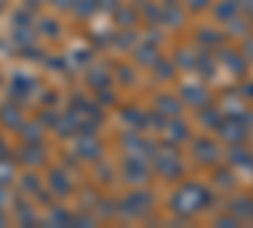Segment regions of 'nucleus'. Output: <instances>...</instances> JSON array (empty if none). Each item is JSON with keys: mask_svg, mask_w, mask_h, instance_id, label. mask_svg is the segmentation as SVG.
<instances>
[{"mask_svg": "<svg viewBox=\"0 0 253 228\" xmlns=\"http://www.w3.org/2000/svg\"><path fill=\"white\" fill-rule=\"evenodd\" d=\"M230 213H233L238 221H253V200L251 198H238L233 205H230Z\"/></svg>", "mask_w": 253, "mask_h": 228, "instance_id": "obj_16", "label": "nucleus"}, {"mask_svg": "<svg viewBox=\"0 0 253 228\" xmlns=\"http://www.w3.org/2000/svg\"><path fill=\"white\" fill-rule=\"evenodd\" d=\"M228 23H230V31H233V33H246V26H241V20L238 18H233V20H228Z\"/></svg>", "mask_w": 253, "mask_h": 228, "instance_id": "obj_33", "label": "nucleus"}, {"mask_svg": "<svg viewBox=\"0 0 253 228\" xmlns=\"http://www.w3.org/2000/svg\"><path fill=\"white\" fill-rule=\"evenodd\" d=\"M243 56H246L248 61H253V38L246 41V53H243Z\"/></svg>", "mask_w": 253, "mask_h": 228, "instance_id": "obj_35", "label": "nucleus"}, {"mask_svg": "<svg viewBox=\"0 0 253 228\" xmlns=\"http://www.w3.org/2000/svg\"><path fill=\"white\" fill-rule=\"evenodd\" d=\"M157 112L162 114V117H180V112H182V99H177V96H170V94H162V96H157Z\"/></svg>", "mask_w": 253, "mask_h": 228, "instance_id": "obj_11", "label": "nucleus"}, {"mask_svg": "<svg viewBox=\"0 0 253 228\" xmlns=\"http://www.w3.org/2000/svg\"><path fill=\"white\" fill-rule=\"evenodd\" d=\"M48 226H74V216L69 211H58L53 208L48 216Z\"/></svg>", "mask_w": 253, "mask_h": 228, "instance_id": "obj_20", "label": "nucleus"}, {"mask_svg": "<svg viewBox=\"0 0 253 228\" xmlns=\"http://www.w3.org/2000/svg\"><path fill=\"white\" fill-rule=\"evenodd\" d=\"M198 38L203 41L205 46H218V44H220V36H218L215 31H203V33H200Z\"/></svg>", "mask_w": 253, "mask_h": 228, "instance_id": "obj_29", "label": "nucleus"}, {"mask_svg": "<svg viewBox=\"0 0 253 228\" xmlns=\"http://www.w3.org/2000/svg\"><path fill=\"white\" fill-rule=\"evenodd\" d=\"M203 122L208 124V127H218V124L223 122V117H220L213 107H210V104H208V107H203Z\"/></svg>", "mask_w": 253, "mask_h": 228, "instance_id": "obj_26", "label": "nucleus"}, {"mask_svg": "<svg viewBox=\"0 0 253 228\" xmlns=\"http://www.w3.org/2000/svg\"><path fill=\"white\" fill-rule=\"evenodd\" d=\"M218 132L220 137L228 142V144H241L248 135V124H243V117L236 114V117H223V122L218 124Z\"/></svg>", "mask_w": 253, "mask_h": 228, "instance_id": "obj_4", "label": "nucleus"}, {"mask_svg": "<svg viewBox=\"0 0 253 228\" xmlns=\"http://www.w3.org/2000/svg\"><path fill=\"white\" fill-rule=\"evenodd\" d=\"M187 5H190V10H203L210 5V0H187Z\"/></svg>", "mask_w": 253, "mask_h": 228, "instance_id": "obj_31", "label": "nucleus"}, {"mask_svg": "<svg viewBox=\"0 0 253 228\" xmlns=\"http://www.w3.org/2000/svg\"><path fill=\"white\" fill-rule=\"evenodd\" d=\"M74 10L79 13V15H84V18H86V15H91L94 10H99V0H74Z\"/></svg>", "mask_w": 253, "mask_h": 228, "instance_id": "obj_23", "label": "nucleus"}, {"mask_svg": "<svg viewBox=\"0 0 253 228\" xmlns=\"http://www.w3.org/2000/svg\"><path fill=\"white\" fill-rule=\"evenodd\" d=\"M155 170L167 178V180H175L182 175V160L177 155L175 147H162V150H155Z\"/></svg>", "mask_w": 253, "mask_h": 228, "instance_id": "obj_2", "label": "nucleus"}, {"mask_svg": "<svg viewBox=\"0 0 253 228\" xmlns=\"http://www.w3.org/2000/svg\"><path fill=\"white\" fill-rule=\"evenodd\" d=\"M137 61H139V64H144V66H152L155 64V61L160 58L157 56V44H152V41H144V44L137 48Z\"/></svg>", "mask_w": 253, "mask_h": 228, "instance_id": "obj_15", "label": "nucleus"}, {"mask_svg": "<svg viewBox=\"0 0 253 228\" xmlns=\"http://www.w3.org/2000/svg\"><path fill=\"white\" fill-rule=\"evenodd\" d=\"M241 8H243L246 13H251V15H253V0H241Z\"/></svg>", "mask_w": 253, "mask_h": 228, "instance_id": "obj_36", "label": "nucleus"}, {"mask_svg": "<svg viewBox=\"0 0 253 228\" xmlns=\"http://www.w3.org/2000/svg\"><path fill=\"white\" fill-rule=\"evenodd\" d=\"M124 142H126V152L134 155V157H150V155H155L152 142L142 139L139 135H126V137H124Z\"/></svg>", "mask_w": 253, "mask_h": 228, "instance_id": "obj_9", "label": "nucleus"}, {"mask_svg": "<svg viewBox=\"0 0 253 228\" xmlns=\"http://www.w3.org/2000/svg\"><path fill=\"white\" fill-rule=\"evenodd\" d=\"M20 160H23V165H28V168H38L41 162H43V150H41L38 142H28L23 150H20Z\"/></svg>", "mask_w": 253, "mask_h": 228, "instance_id": "obj_13", "label": "nucleus"}, {"mask_svg": "<svg viewBox=\"0 0 253 228\" xmlns=\"http://www.w3.org/2000/svg\"><path fill=\"white\" fill-rule=\"evenodd\" d=\"M152 66H155V74H157L160 79H172V76H175V66L170 64V61H165V58H157Z\"/></svg>", "mask_w": 253, "mask_h": 228, "instance_id": "obj_22", "label": "nucleus"}, {"mask_svg": "<svg viewBox=\"0 0 253 228\" xmlns=\"http://www.w3.org/2000/svg\"><path fill=\"white\" fill-rule=\"evenodd\" d=\"M99 8H104V10H117L119 5H117V0H99Z\"/></svg>", "mask_w": 253, "mask_h": 228, "instance_id": "obj_34", "label": "nucleus"}, {"mask_svg": "<svg viewBox=\"0 0 253 228\" xmlns=\"http://www.w3.org/2000/svg\"><path fill=\"white\" fill-rule=\"evenodd\" d=\"M122 175L126 182H132V185H142L150 180V165H147V157H134L129 155L126 157V162L122 165Z\"/></svg>", "mask_w": 253, "mask_h": 228, "instance_id": "obj_5", "label": "nucleus"}, {"mask_svg": "<svg viewBox=\"0 0 253 228\" xmlns=\"http://www.w3.org/2000/svg\"><path fill=\"white\" fill-rule=\"evenodd\" d=\"M195 64H198L200 74H205V76H213V74H215V66H213V58H210L208 53L198 56V58H195Z\"/></svg>", "mask_w": 253, "mask_h": 228, "instance_id": "obj_25", "label": "nucleus"}, {"mask_svg": "<svg viewBox=\"0 0 253 228\" xmlns=\"http://www.w3.org/2000/svg\"><path fill=\"white\" fill-rule=\"evenodd\" d=\"M180 99L190 107H208L210 104V94L200 84H185L182 91H180Z\"/></svg>", "mask_w": 253, "mask_h": 228, "instance_id": "obj_6", "label": "nucleus"}, {"mask_svg": "<svg viewBox=\"0 0 253 228\" xmlns=\"http://www.w3.org/2000/svg\"><path fill=\"white\" fill-rule=\"evenodd\" d=\"M241 221L236 218V216H228V218H220L218 221V226H225V228H233V226H238Z\"/></svg>", "mask_w": 253, "mask_h": 228, "instance_id": "obj_32", "label": "nucleus"}, {"mask_svg": "<svg viewBox=\"0 0 253 228\" xmlns=\"http://www.w3.org/2000/svg\"><path fill=\"white\" fill-rule=\"evenodd\" d=\"M15 178V168L8 160H0V185H8Z\"/></svg>", "mask_w": 253, "mask_h": 228, "instance_id": "obj_27", "label": "nucleus"}, {"mask_svg": "<svg viewBox=\"0 0 253 228\" xmlns=\"http://www.w3.org/2000/svg\"><path fill=\"white\" fill-rule=\"evenodd\" d=\"M165 132H167V137H170L172 142H182V139L190 137V130L185 127V122H180L177 117H175V122L165 124Z\"/></svg>", "mask_w": 253, "mask_h": 228, "instance_id": "obj_18", "label": "nucleus"}, {"mask_svg": "<svg viewBox=\"0 0 253 228\" xmlns=\"http://www.w3.org/2000/svg\"><path fill=\"white\" fill-rule=\"evenodd\" d=\"M89 84L91 87H96V89H107L112 81H109V74L107 71H101V69H94L91 74H89Z\"/></svg>", "mask_w": 253, "mask_h": 228, "instance_id": "obj_21", "label": "nucleus"}, {"mask_svg": "<svg viewBox=\"0 0 253 228\" xmlns=\"http://www.w3.org/2000/svg\"><path fill=\"white\" fill-rule=\"evenodd\" d=\"M48 185H51V190L56 193V195H69L71 193V180H69V175L63 173V170H51V175H48Z\"/></svg>", "mask_w": 253, "mask_h": 228, "instance_id": "obj_12", "label": "nucleus"}, {"mask_svg": "<svg viewBox=\"0 0 253 228\" xmlns=\"http://www.w3.org/2000/svg\"><path fill=\"white\" fill-rule=\"evenodd\" d=\"M167 3H175V0H167Z\"/></svg>", "mask_w": 253, "mask_h": 228, "instance_id": "obj_38", "label": "nucleus"}, {"mask_svg": "<svg viewBox=\"0 0 253 228\" xmlns=\"http://www.w3.org/2000/svg\"><path fill=\"white\" fill-rule=\"evenodd\" d=\"M195 53L190 51V48H182V51H177V61H180V69H195Z\"/></svg>", "mask_w": 253, "mask_h": 228, "instance_id": "obj_24", "label": "nucleus"}, {"mask_svg": "<svg viewBox=\"0 0 253 228\" xmlns=\"http://www.w3.org/2000/svg\"><path fill=\"white\" fill-rule=\"evenodd\" d=\"M193 155H195V160H200L203 165H215V162L220 160L218 144L210 142V139H198V142L193 144Z\"/></svg>", "mask_w": 253, "mask_h": 228, "instance_id": "obj_7", "label": "nucleus"}, {"mask_svg": "<svg viewBox=\"0 0 253 228\" xmlns=\"http://www.w3.org/2000/svg\"><path fill=\"white\" fill-rule=\"evenodd\" d=\"M132 3H137V5H147L150 0H132Z\"/></svg>", "mask_w": 253, "mask_h": 228, "instance_id": "obj_37", "label": "nucleus"}, {"mask_svg": "<svg viewBox=\"0 0 253 228\" xmlns=\"http://www.w3.org/2000/svg\"><path fill=\"white\" fill-rule=\"evenodd\" d=\"M208 203H210V193L203 188V185L187 182V185H182V188L175 190L170 205H172V211L177 216H195V213H200L205 208Z\"/></svg>", "mask_w": 253, "mask_h": 228, "instance_id": "obj_1", "label": "nucleus"}, {"mask_svg": "<svg viewBox=\"0 0 253 228\" xmlns=\"http://www.w3.org/2000/svg\"><path fill=\"white\" fill-rule=\"evenodd\" d=\"M215 178L220 182V188H233V175H230V173H218Z\"/></svg>", "mask_w": 253, "mask_h": 228, "instance_id": "obj_30", "label": "nucleus"}, {"mask_svg": "<svg viewBox=\"0 0 253 228\" xmlns=\"http://www.w3.org/2000/svg\"><path fill=\"white\" fill-rule=\"evenodd\" d=\"M114 13H117V18H119V23H122V26H126V28H129V26L134 23V20H137V13H134V10H126V8H117Z\"/></svg>", "mask_w": 253, "mask_h": 228, "instance_id": "obj_28", "label": "nucleus"}, {"mask_svg": "<svg viewBox=\"0 0 253 228\" xmlns=\"http://www.w3.org/2000/svg\"><path fill=\"white\" fill-rule=\"evenodd\" d=\"M76 152H79L84 160H96V157L101 155V144H99V139H96L91 132H81L79 144H76Z\"/></svg>", "mask_w": 253, "mask_h": 228, "instance_id": "obj_8", "label": "nucleus"}, {"mask_svg": "<svg viewBox=\"0 0 253 228\" xmlns=\"http://www.w3.org/2000/svg\"><path fill=\"white\" fill-rule=\"evenodd\" d=\"M152 203H155V198L147 190H134L119 203V211L124 216H129V218H142V216H147L152 211Z\"/></svg>", "mask_w": 253, "mask_h": 228, "instance_id": "obj_3", "label": "nucleus"}, {"mask_svg": "<svg viewBox=\"0 0 253 228\" xmlns=\"http://www.w3.org/2000/svg\"><path fill=\"white\" fill-rule=\"evenodd\" d=\"M220 61L223 64L233 71L236 76H241L243 71H246V64H248V58L243 56V53H238V51H233V48H225V51H220Z\"/></svg>", "mask_w": 253, "mask_h": 228, "instance_id": "obj_10", "label": "nucleus"}, {"mask_svg": "<svg viewBox=\"0 0 253 228\" xmlns=\"http://www.w3.org/2000/svg\"><path fill=\"white\" fill-rule=\"evenodd\" d=\"M238 10H241V5L236 3V0H223V3L215 8V15L223 20V23H228V20H233L238 15Z\"/></svg>", "mask_w": 253, "mask_h": 228, "instance_id": "obj_19", "label": "nucleus"}, {"mask_svg": "<svg viewBox=\"0 0 253 228\" xmlns=\"http://www.w3.org/2000/svg\"><path fill=\"white\" fill-rule=\"evenodd\" d=\"M0 119H3V124H8L10 130L23 127V114H20V109L15 104H5L3 109H0Z\"/></svg>", "mask_w": 253, "mask_h": 228, "instance_id": "obj_14", "label": "nucleus"}, {"mask_svg": "<svg viewBox=\"0 0 253 228\" xmlns=\"http://www.w3.org/2000/svg\"><path fill=\"white\" fill-rule=\"evenodd\" d=\"M230 162L236 165V168H253V157H251V152L248 150H243L241 144H233L230 147Z\"/></svg>", "mask_w": 253, "mask_h": 228, "instance_id": "obj_17", "label": "nucleus"}]
</instances>
